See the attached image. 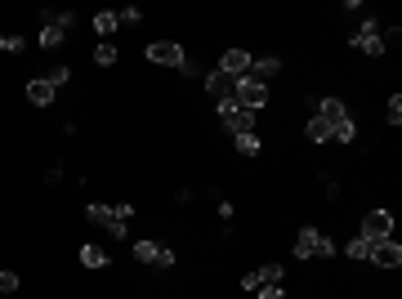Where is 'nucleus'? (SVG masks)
Returning a JSON list of instances; mask_svg holds the SVG:
<instances>
[{
	"label": "nucleus",
	"instance_id": "1",
	"mask_svg": "<svg viewBox=\"0 0 402 299\" xmlns=\"http://www.w3.org/2000/svg\"><path fill=\"white\" fill-rule=\"evenodd\" d=\"M394 41H398V27L389 32L384 22H380V18H371V14L358 22V32H353V50H362L367 58H380V54H389V45H394Z\"/></svg>",
	"mask_w": 402,
	"mask_h": 299
},
{
	"label": "nucleus",
	"instance_id": "2",
	"mask_svg": "<svg viewBox=\"0 0 402 299\" xmlns=\"http://www.w3.org/2000/svg\"><path fill=\"white\" fill-rule=\"evenodd\" d=\"M313 116H322V121L331 125V139L335 143H353V139H358V125H353L349 107L340 103V99H313Z\"/></svg>",
	"mask_w": 402,
	"mask_h": 299
},
{
	"label": "nucleus",
	"instance_id": "3",
	"mask_svg": "<svg viewBox=\"0 0 402 299\" xmlns=\"http://www.w3.org/2000/svg\"><path fill=\"white\" fill-rule=\"evenodd\" d=\"M85 219L103 223L112 237H126L130 232V219H134V206H130V201H121V206H103V201H94V206H85Z\"/></svg>",
	"mask_w": 402,
	"mask_h": 299
},
{
	"label": "nucleus",
	"instance_id": "4",
	"mask_svg": "<svg viewBox=\"0 0 402 299\" xmlns=\"http://www.w3.org/2000/svg\"><path fill=\"white\" fill-rule=\"evenodd\" d=\"M72 27H76V14H63V9H45V14H41V36H36V45H41V50H58V45L67 41Z\"/></svg>",
	"mask_w": 402,
	"mask_h": 299
},
{
	"label": "nucleus",
	"instance_id": "5",
	"mask_svg": "<svg viewBox=\"0 0 402 299\" xmlns=\"http://www.w3.org/2000/svg\"><path fill=\"white\" fill-rule=\"evenodd\" d=\"M313 255L331 259V255H335V242H331V237H322V228L304 223V228H300V237H295V259H313Z\"/></svg>",
	"mask_w": 402,
	"mask_h": 299
},
{
	"label": "nucleus",
	"instance_id": "6",
	"mask_svg": "<svg viewBox=\"0 0 402 299\" xmlns=\"http://www.w3.org/2000/svg\"><path fill=\"white\" fill-rule=\"evenodd\" d=\"M215 112H219V125H224L228 134H250V130H255V112L237 107L233 99H228V103H215Z\"/></svg>",
	"mask_w": 402,
	"mask_h": 299
},
{
	"label": "nucleus",
	"instance_id": "7",
	"mask_svg": "<svg viewBox=\"0 0 402 299\" xmlns=\"http://www.w3.org/2000/svg\"><path fill=\"white\" fill-rule=\"evenodd\" d=\"M130 250H134V259H139V264H152V268H170V264H175V250H170V246H156V242H148V237H143V242H134Z\"/></svg>",
	"mask_w": 402,
	"mask_h": 299
},
{
	"label": "nucleus",
	"instance_id": "8",
	"mask_svg": "<svg viewBox=\"0 0 402 299\" xmlns=\"http://www.w3.org/2000/svg\"><path fill=\"white\" fill-rule=\"evenodd\" d=\"M233 103H237V107H246V112H260V107L268 103V85H260V81H250V76H241V81H237Z\"/></svg>",
	"mask_w": 402,
	"mask_h": 299
},
{
	"label": "nucleus",
	"instance_id": "9",
	"mask_svg": "<svg viewBox=\"0 0 402 299\" xmlns=\"http://www.w3.org/2000/svg\"><path fill=\"white\" fill-rule=\"evenodd\" d=\"M358 237H367V242H384V237H394V210H371L367 219H362Z\"/></svg>",
	"mask_w": 402,
	"mask_h": 299
},
{
	"label": "nucleus",
	"instance_id": "10",
	"mask_svg": "<svg viewBox=\"0 0 402 299\" xmlns=\"http://www.w3.org/2000/svg\"><path fill=\"white\" fill-rule=\"evenodd\" d=\"M143 54H148V63H161V67H184V63H188L184 50H179L175 41H152Z\"/></svg>",
	"mask_w": 402,
	"mask_h": 299
},
{
	"label": "nucleus",
	"instance_id": "11",
	"mask_svg": "<svg viewBox=\"0 0 402 299\" xmlns=\"http://www.w3.org/2000/svg\"><path fill=\"white\" fill-rule=\"evenodd\" d=\"M367 264H375V268H398V264H402V246L394 242V237H384V242H371Z\"/></svg>",
	"mask_w": 402,
	"mask_h": 299
},
{
	"label": "nucleus",
	"instance_id": "12",
	"mask_svg": "<svg viewBox=\"0 0 402 299\" xmlns=\"http://www.w3.org/2000/svg\"><path fill=\"white\" fill-rule=\"evenodd\" d=\"M286 277V268L282 264H260V268H250L246 277H241V291H260V286H273V281H282Z\"/></svg>",
	"mask_w": 402,
	"mask_h": 299
},
{
	"label": "nucleus",
	"instance_id": "13",
	"mask_svg": "<svg viewBox=\"0 0 402 299\" xmlns=\"http://www.w3.org/2000/svg\"><path fill=\"white\" fill-rule=\"evenodd\" d=\"M206 90H210V99L215 103H228V99H233V94H237V76H228V71H210V76H206Z\"/></svg>",
	"mask_w": 402,
	"mask_h": 299
},
{
	"label": "nucleus",
	"instance_id": "14",
	"mask_svg": "<svg viewBox=\"0 0 402 299\" xmlns=\"http://www.w3.org/2000/svg\"><path fill=\"white\" fill-rule=\"evenodd\" d=\"M250 63H255V54L250 50H224V58H219V71H228V76H246L250 71Z\"/></svg>",
	"mask_w": 402,
	"mask_h": 299
},
{
	"label": "nucleus",
	"instance_id": "15",
	"mask_svg": "<svg viewBox=\"0 0 402 299\" xmlns=\"http://www.w3.org/2000/svg\"><path fill=\"white\" fill-rule=\"evenodd\" d=\"M54 94H58V90H54L45 76H32V81H27V99H32L36 107H50V103H54Z\"/></svg>",
	"mask_w": 402,
	"mask_h": 299
},
{
	"label": "nucleus",
	"instance_id": "16",
	"mask_svg": "<svg viewBox=\"0 0 402 299\" xmlns=\"http://www.w3.org/2000/svg\"><path fill=\"white\" fill-rule=\"evenodd\" d=\"M277 71H282V58H255L246 76H250V81H260V85H268V81H273Z\"/></svg>",
	"mask_w": 402,
	"mask_h": 299
},
{
	"label": "nucleus",
	"instance_id": "17",
	"mask_svg": "<svg viewBox=\"0 0 402 299\" xmlns=\"http://www.w3.org/2000/svg\"><path fill=\"white\" fill-rule=\"evenodd\" d=\"M81 264H85V268H107L112 259H107V250H103V246H94V242H90V246H81Z\"/></svg>",
	"mask_w": 402,
	"mask_h": 299
},
{
	"label": "nucleus",
	"instance_id": "18",
	"mask_svg": "<svg viewBox=\"0 0 402 299\" xmlns=\"http://www.w3.org/2000/svg\"><path fill=\"white\" fill-rule=\"evenodd\" d=\"M121 27V18H116V9H103V14H94V32L103 36V41H112V32Z\"/></svg>",
	"mask_w": 402,
	"mask_h": 299
},
{
	"label": "nucleus",
	"instance_id": "19",
	"mask_svg": "<svg viewBox=\"0 0 402 299\" xmlns=\"http://www.w3.org/2000/svg\"><path fill=\"white\" fill-rule=\"evenodd\" d=\"M304 139H309V143H331V125H326L322 116H313V121L304 125Z\"/></svg>",
	"mask_w": 402,
	"mask_h": 299
},
{
	"label": "nucleus",
	"instance_id": "20",
	"mask_svg": "<svg viewBox=\"0 0 402 299\" xmlns=\"http://www.w3.org/2000/svg\"><path fill=\"white\" fill-rule=\"evenodd\" d=\"M94 63H99V67H112V63H116V45H112V41H99V45H94Z\"/></svg>",
	"mask_w": 402,
	"mask_h": 299
},
{
	"label": "nucleus",
	"instance_id": "21",
	"mask_svg": "<svg viewBox=\"0 0 402 299\" xmlns=\"http://www.w3.org/2000/svg\"><path fill=\"white\" fill-rule=\"evenodd\" d=\"M233 143H237L241 157H255V152H260V134H255V130H250V134H233Z\"/></svg>",
	"mask_w": 402,
	"mask_h": 299
},
{
	"label": "nucleus",
	"instance_id": "22",
	"mask_svg": "<svg viewBox=\"0 0 402 299\" xmlns=\"http://www.w3.org/2000/svg\"><path fill=\"white\" fill-rule=\"evenodd\" d=\"M344 255L353 259V264H358V259H367V255H371V242H367V237H353V242L344 246Z\"/></svg>",
	"mask_w": 402,
	"mask_h": 299
},
{
	"label": "nucleus",
	"instance_id": "23",
	"mask_svg": "<svg viewBox=\"0 0 402 299\" xmlns=\"http://www.w3.org/2000/svg\"><path fill=\"white\" fill-rule=\"evenodd\" d=\"M45 81H50L54 90H58V85H67V81H72V67H67V63H54L50 71H45Z\"/></svg>",
	"mask_w": 402,
	"mask_h": 299
},
{
	"label": "nucleus",
	"instance_id": "24",
	"mask_svg": "<svg viewBox=\"0 0 402 299\" xmlns=\"http://www.w3.org/2000/svg\"><path fill=\"white\" fill-rule=\"evenodd\" d=\"M384 116H389V125H402V94H389Z\"/></svg>",
	"mask_w": 402,
	"mask_h": 299
},
{
	"label": "nucleus",
	"instance_id": "25",
	"mask_svg": "<svg viewBox=\"0 0 402 299\" xmlns=\"http://www.w3.org/2000/svg\"><path fill=\"white\" fill-rule=\"evenodd\" d=\"M14 291H18V272L0 268V295H14Z\"/></svg>",
	"mask_w": 402,
	"mask_h": 299
},
{
	"label": "nucleus",
	"instance_id": "26",
	"mask_svg": "<svg viewBox=\"0 0 402 299\" xmlns=\"http://www.w3.org/2000/svg\"><path fill=\"white\" fill-rule=\"evenodd\" d=\"M116 18L134 27V22H143V9H139V5H126V9H116Z\"/></svg>",
	"mask_w": 402,
	"mask_h": 299
},
{
	"label": "nucleus",
	"instance_id": "27",
	"mask_svg": "<svg viewBox=\"0 0 402 299\" xmlns=\"http://www.w3.org/2000/svg\"><path fill=\"white\" fill-rule=\"evenodd\" d=\"M255 299H286V295H282V281H273V286H260V291H255Z\"/></svg>",
	"mask_w": 402,
	"mask_h": 299
},
{
	"label": "nucleus",
	"instance_id": "28",
	"mask_svg": "<svg viewBox=\"0 0 402 299\" xmlns=\"http://www.w3.org/2000/svg\"><path fill=\"white\" fill-rule=\"evenodd\" d=\"M22 50H27V36H9L5 41V54H22Z\"/></svg>",
	"mask_w": 402,
	"mask_h": 299
},
{
	"label": "nucleus",
	"instance_id": "29",
	"mask_svg": "<svg viewBox=\"0 0 402 299\" xmlns=\"http://www.w3.org/2000/svg\"><path fill=\"white\" fill-rule=\"evenodd\" d=\"M322 197H331V201L340 197V183H335V179H322Z\"/></svg>",
	"mask_w": 402,
	"mask_h": 299
},
{
	"label": "nucleus",
	"instance_id": "30",
	"mask_svg": "<svg viewBox=\"0 0 402 299\" xmlns=\"http://www.w3.org/2000/svg\"><path fill=\"white\" fill-rule=\"evenodd\" d=\"M5 41H9V36H0V54H5Z\"/></svg>",
	"mask_w": 402,
	"mask_h": 299
}]
</instances>
